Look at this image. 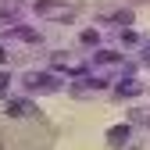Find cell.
<instances>
[{"label":"cell","mask_w":150,"mask_h":150,"mask_svg":"<svg viewBox=\"0 0 150 150\" xmlns=\"http://www.w3.org/2000/svg\"><path fill=\"white\" fill-rule=\"evenodd\" d=\"M57 125H54L36 104L7 100L0 111V150H54Z\"/></svg>","instance_id":"cell-1"},{"label":"cell","mask_w":150,"mask_h":150,"mask_svg":"<svg viewBox=\"0 0 150 150\" xmlns=\"http://www.w3.org/2000/svg\"><path fill=\"white\" fill-rule=\"evenodd\" d=\"M36 14H43V18H64V14H71V7L64 4V0H36Z\"/></svg>","instance_id":"cell-2"},{"label":"cell","mask_w":150,"mask_h":150,"mask_svg":"<svg viewBox=\"0 0 150 150\" xmlns=\"http://www.w3.org/2000/svg\"><path fill=\"white\" fill-rule=\"evenodd\" d=\"M25 89H40V93H50V89H57V82H54V75L40 71V75H25Z\"/></svg>","instance_id":"cell-3"},{"label":"cell","mask_w":150,"mask_h":150,"mask_svg":"<svg viewBox=\"0 0 150 150\" xmlns=\"http://www.w3.org/2000/svg\"><path fill=\"white\" fill-rule=\"evenodd\" d=\"M125 139H129V125H115V129L107 132V143H111V150L125 146Z\"/></svg>","instance_id":"cell-4"},{"label":"cell","mask_w":150,"mask_h":150,"mask_svg":"<svg viewBox=\"0 0 150 150\" xmlns=\"http://www.w3.org/2000/svg\"><path fill=\"white\" fill-rule=\"evenodd\" d=\"M136 93H139V82L129 79V82H122V86L115 89V97H136Z\"/></svg>","instance_id":"cell-5"},{"label":"cell","mask_w":150,"mask_h":150,"mask_svg":"<svg viewBox=\"0 0 150 150\" xmlns=\"http://www.w3.org/2000/svg\"><path fill=\"white\" fill-rule=\"evenodd\" d=\"M97 61H100V64H115V61H118V54H111V50H100V54H97Z\"/></svg>","instance_id":"cell-6"},{"label":"cell","mask_w":150,"mask_h":150,"mask_svg":"<svg viewBox=\"0 0 150 150\" xmlns=\"http://www.w3.org/2000/svg\"><path fill=\"white\" fill-rule=\"evenodd\" d=\"M7 89H11V75L0 71V97H7Z\"/></svg>","instance_id":"cell-7"},{"label":"cell","mask_w":150,"mask_h":150,"mask_svg":"<svg viewBox=\"0 0 150 150\" xmlns=\"http://www.w3.org/2000/svg\"><path fill=\"white\" fill-rule=\"evenodd\" d=\"M0 61H7V57H4V47H0Z\"/></svg>","instance_id":"cell-8"}]
</instances>
